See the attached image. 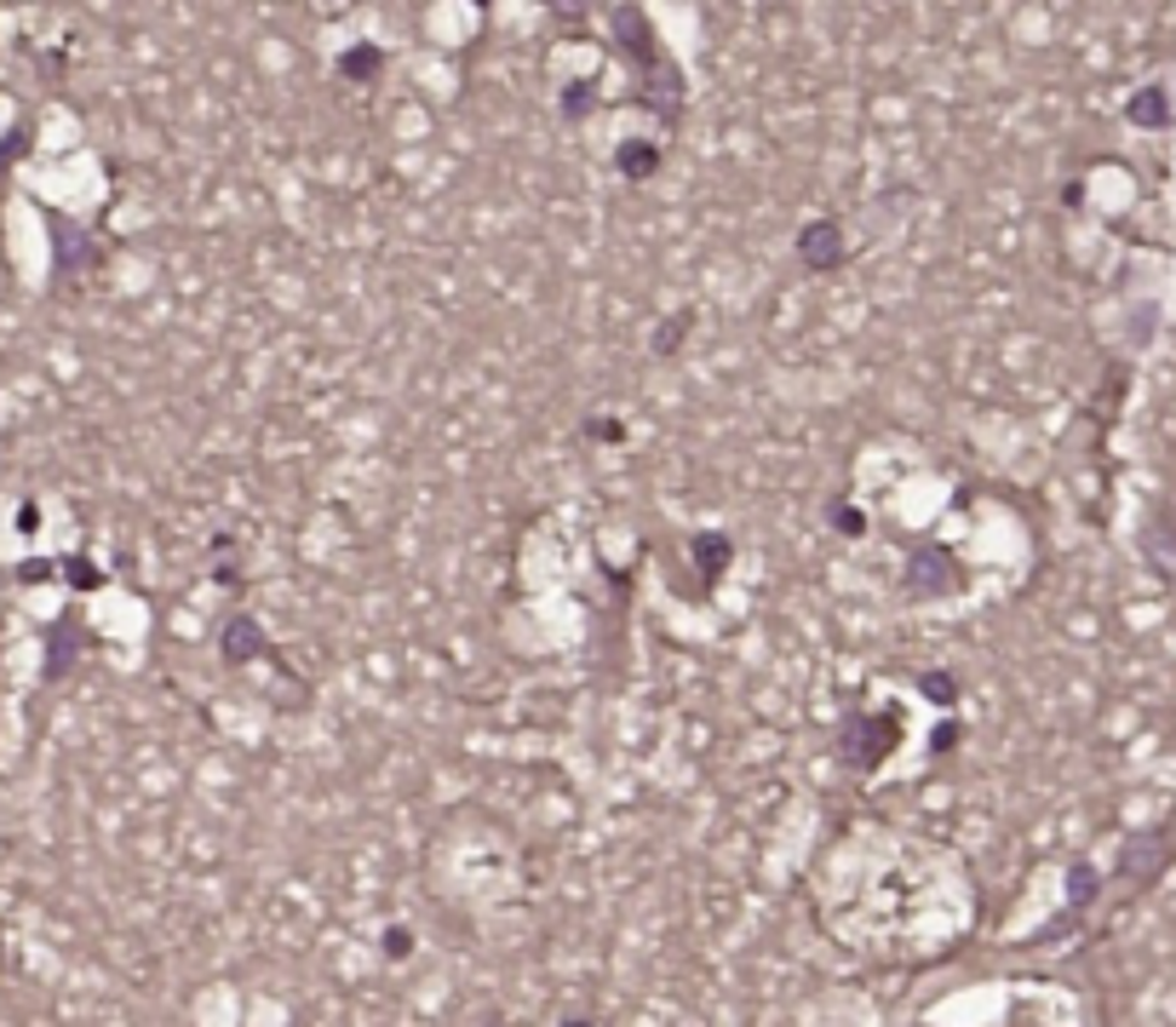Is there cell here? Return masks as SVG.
Returning a JSON list of instances; mask_svg holds the SVG:
<instances>
[{"label":"cell","mask_w":1176,"mask_h":1027,"mask_svg":"<svg viewBox=\"0 0 1176 1027\" xmlns=\"http://www.w3.org/2000/svg\"><path fill=\"white\" fill-rule=\"evenodd\" d=\"M620 161H626V173H637V178L649 173V150H626Z\"/></svg>","instance_id":"6da1fadb"}]
</instances>
